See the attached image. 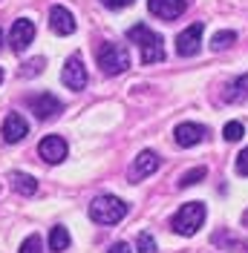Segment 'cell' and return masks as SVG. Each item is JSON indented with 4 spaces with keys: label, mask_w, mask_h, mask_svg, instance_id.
Listing matches in <instances>:
<instances>
[{
    "label": "cell",
    "mask_w": 248,
    "mask_h": 253,
    "mask_svg": "<svg viewBox=\"0 0 248 253\" xmlns=\"http://www.w3.org/2000/svg\"><path fill=\"white\" fill-rule=\"evenodd\" d=\"M202 221H205V205L202 202H187L176 210V216L171 219V227L179 236H193L202 227Z\"/></svg>",
    "instance_id": "cell-3"
},
{
    "label": "cell",
    "mask_w": 248,
    "mask_h": 253,
    "mask_svg": "<svg viewBox=\"0 0 248 253\" xmlns=\"http://www.w3.org/2000/svg\"><path fill=\"white\" fill-rule=\"evenodd\" d=\"M75 26H78L75 17H72V12L66 6H52L49 9V29L55 32V35H72Z\"/></svg>",
    "instance_id": "cell-13"
},
{
    "label": "cell",
    "mask_w": 248,
    "mask_h": 253,
    "mask_svg": "<svg viewBox=\"0 0 248 253\" xmlns=\"http://www.w3.org/2000/svg\"><path fill=\"white\" fill-rule=\"evenodd\" d=\"M0 84H3V69H0Z\"/></svg>",
    "instance_id": "cell-27"
},
{
    "label": "cell",
    "mask_w": 248,
    "mask_h": 253,
    "mask_svg": "<svg viewBox=\"0 0 248 253\" xmlns=\"http://www.w3.org/2000/svg\"><path fill=\"white\" fill-rule=\"evenodd\" d=\"M98 66L104 75H122L130 69V52L122 43H101L98 46Z\"/></svg>",
    "instance_id": "cell-4"
},
{
    "label": "cell",
    "mask_w": 248,
    "mask_h": 253,
    "mask_svg": "<svg viewBox=\"0 0 248 253\" xmlns=\"http://www.w3.org/2000/svg\"><path fill=\"white\" fill-rule=\"evenodd\" d=\"M202 32H205L202 23H190L185 32H179V38H176V52H179L182 58H193V55H199Z\"/></svg>",
    "instance_id": "cell-6"
},
{
    "label": "cell",
    "mask_w": 248,
    "mask_h": 253,
    "mask_svg": "<svg viewBox=\"0 0 248 253\" xmlns=\"http://www.w3.org/2000/svg\"><path fill=\"white\" fill-rule=\"evenodd\" d=\"M44 69V58H35V61L26 63V69H23V75H35V72H41Z\"/></svg>",
    "instance_id": "cell-24"
},
{
    "label": "cell",
    "mask_w": 248,
    "mask_h": 253,
    "mask_svg": "<svg viewBox=\"0 0 248 253\" xmlns=\"http://www.w3.org/2000/svg\"><path fill=\"white\" fill-rule=\"evenodd\" d=\"M110 253H130V245H127V242H116V245L110 248Z\"/></svg>",
    "instance_id": "cell-26"
},
{
    "label": "cell",
    "mask_w": 248,
    "mask_h": 253,
    "mask_svg": "<svg viewBox=\"0 0 248 253\" xmlns=\"http://www.w3.org/2000/svg\"><path fill=\"white\" fill-rule=\"evenodd\" d=\"M222 135H225V141H240L246 135V126L240 124V121H228L225 129H222Z\"/></svg>",
    "instance_id": "cell-19"
},
{
    "label": "cell",
    "mask_w": 248,
    "mask_h": 253,
    "mask_svg": "<svg viewBox=\"0 0 248 253\" xmlns=\"http://www.w3.org/2000/svg\"><path fill=\"white\" fill-rule=\"evenodd\" d=\"M237 173L240 175H248V147L237 156Z\"/></svg>",
    "instance_id": "cell-23"
},
{
    "label": "cell",
    "mask_w": 248,
    "mask_h": 253,
    "mask_svg": "<svg viewBox=\"0 0 248 253\" xmlns=\"http://www.w3.org/2000/svg\"><path fill=\"white\" fill-rule=\"evenodd\" d=\"M234 43H237V32H231V29L217 32V35L211 38V49H214V52H225V49L234 46Z\"/></svg>",
    "instance_id": "cell-18"
},
{
    "label": "cell",
    "mask_w": 248,
    "mask_h": 253,
    "mask_svg": "<svg viewBox=\"0 0 248 253\" xmlns=\"http://www.w3.org/2000/svg\"><path fill=\"white\" fill-rule=\"evenodd\" d=\"M26 135H29V124H26V118H23L20 112H9L6 121H3V141L6 144H17V141H23Z\"/></svg>",
    "instance_id": "cell-10"
},
{
    "label": "cell",
    "mask_w": 248,
    "mask_h": 253,
    "mask_svg": "<svg viewBox=\"0 0 248 253\" xmlns=\"http://www.w3.org/2000/svg\"><path fill=\"white\" fill-rule=\"evenodd\" d=\"M127 216V205L119 196H95L90 205V219L95 224H119Z\"/></svg>",
    "instance_id": "cell-2"
},
{
    "label": "cell",
    "mask_w": 248,
    "mask_h": 253,
    "mask_svg": "<svg viewBox=\"0 0 248 253\" xmlns=\"http://www.w3.org/2000/svg\"><path fill=\"white\" fill-rule=\"evenodd\" d=\"M29 110L35 112V118L38 121H49V118H55L58 112H63V104L55 98L52 92H38V95H32L29 101Z\"/></svg>",
    "instance_id": "cell-5"
},
{
    "label": "cell",
    "mask_w": 248,
    "mask_h": 253,
    "mask_svg": "<svg viewBox=\"0 0 248 253\" xmlns=\"http://www.w3.org/2000/svg\"><path fill=\"white\" fill-rule=\"evenodd\" d=\"M9 184H12V190L20 193V196H35V193H38V181H35L29 173H12L9 175Z\"/></svg>",
    "instance_id": "cell-16"
},
{
    "label": "cell",
    "mask_w": 248,
    "mask_h": 253,
    "mask_svg": "<svg viewBox=\"0 0 248 253\" xmlns=\"http://www.w3.org/2000/svg\"><path fill=\"white\" fill-rule=\"evenodd\" d=\"M32 41H35V23H32L29 17H20L12 23V32H9V46L12 52H26Z\"/></svg>",
    "instance_id": "cell-7"
},
{
    "label": "cell",
    "mask_w": 248,
    "mask_h": 253,
    "mask_svg": "<svg viewBox=\"0 0 248 253\" xmlns=\"http://www.w3.org/2000/svg\"><path fill=\"white\" fill-rule=\"evenodd\" d=\"M127 38L139 46L141 63H159V61H165V41H162V35H156L150 26L136 23V26H130Z\"/></svg>",
    "instance_id": "cell-1"
},
{
    "label": "cell",
    "mask_w": 248,
    "mask_h": 253,
    "mask_svg": "<svg viewBox=\"0 0 248 253\" xmlns=\"http://www.w3.org/2000/svg\"><path fill=\"white\" fill-rule=\"evenodd\" d=\"M61 81L66 89H84L87 86V69H84V61H81V55H72L69 61H66V66H63L61 72Z\"/></svg>",
    "instance_id": "cell-8"
},
{
    "label": "cell",
    "mask_w": 248,
    "mask_h": 253,
    "mask_svg": "<svg viewBox=\"0 0 248 253\" xmlns=\"http://www.w3.org/2000/svg\"><path fill=\"white\" fill-rule=\"evenodd\" d=\"M173 138H176L179 147H196V144H202L208 138V126L190 124V121H187V124H179L173 129Z\"/></svg>",
    "instance_id": "cell-11"
},
{
    "label": "cell",
    "mask_w": 248,
    "mask_h": 253,
    "mask_svg": "<svg viewBox=\"0 0 248 253\" xmlns=\"http://www.w3.org/2000/svg\"><path fill=\"white\" fill-rule=\"evenodd\" d=\"M38 153H41V158L47 164H61L63 158H66V141H63L61 135H47L44 141L38 144Z\"/></svg>",
    "instance_id": "cell-12"
},
{
    "label": "cell",
    "mask_w": 248,
    "mask_h": 253,
    "mask_svg": "<svg viewBox=\"0 0 248 253\" xmlns=\"http://www.w3.org/2000/svg\"><path fill=\"white\" fill-rule=\"evenodd\" d=\"M0 43H3V32H0Z\"/></svg>",
    "instance_id": "cell-28"
},
{
    "label": "cell",
    "mask_w": 248,
    "mask_h": 253,
    "mask_svg": "<svg viewBox=\"0 0 248 253\" xmlns=\"http://www.w3.org/2000/svg\"><path fill=\"white\" fill-rule=\"evenodd\" d=\"M101 3H104L107 9H124V6H130L133 0H101Z\"/></svg>",
    "instance_id": "cell-25"
},
{
    "label": "cell",
    "mask_w": 248,
    "mask_h": 253,
    "mask_svg": "<svg viewBox=\"0 0 248 253\" xmlns=\"http://www.w3.org/2000/svg\"><path fill=\"white\" fill-rule=\"evenodd\" d=\"M222 98H225V104H243V101L248 98V72L243 75V78L231 81V84L225 86Z\"/></svg>",
    "instance_id": "cell-15"
},
{
    "label": "cell",
    "mask_w": 248,
    "mask_h": 253,
    "mask_svg": "<svg viewBox=\"0 0 248 253\" xmlns=\"http://www.w3.org/2000/svg\"><path fill=\"white\" fill-rule=\"evenodd\" d=\"M136 251L139 253H156V239L150 233H139L136 239Z\"/></svg>",
    "instance_id": "cell-22"
},
{
    "label": "cell",
    "mask_w": 248,
    "mask_h": 253,
    "mask_svg": "<svg viewBox=\"0 0 248 253\" xmlns=\"http://www.w3.org/2000/svg\"><path fill=\"white\" fill-rule=\"evenodd\" d=\"M69 230L63 227V224H55L52 227V233H49V251H55V253H63L66 248H69Z\"/></svg>",
    "instance_id": "cell-17"
},
{
    "label": "cell",
    "mask_w": 248,
    "mask_h": 253,
    "mask_svg": "<svg viewBox=\"0 0 248 253\" xmlns=\"http://www.w3.org/2000/svg\"><path fill=\"white\" fill-rule=\"evenodd\" d=\"M159 164H162V158L156 156L153 150H141L133 161V167H130V181H141V178L153 175L159 170Z\"/></svg>",
    "instance_id": "cell-9"
},
{
    "label": "cell",
    "mask_w": 248,
    "mask_h": 253,
    "mask_svg": "<svg viewBox=\"0 0 248 253\" xmlns=\"http://www.w3.org/2000/svg\"><path fill=\"white\" fill-rule=\"evenodd\" d=\"M147 9L162 20H176L187 9V0H147Z\"/></svg>",
    "instance_id": "cell-14"
},
{
    "label": "cell",
    "mask_w": 248,
    "mask_h": 253,
    "mask_svg": "<svg viewBox=\"0 0 248 253\" xmlns=\"http://www.w3.org/2000/svg\"><path fill=\"white\" fill-rule=\"evenodd\" d=\"M20 253H44V242L38 233H32V236L23 239V245H20Z\"/></svg>",
    "instance_id": "cell-21"
},
{
    "label": "cell",
    "mask_w": 248,
    "mask_h": 253,
    "mask_svg": "<svg viewBox=\"0 0 248 253\" xmlns=\"http://www.w3.org/2000/svg\"><path fill=\"white\" fill-rule=\"evenodd\" d=\"M202 178H205V167H193V170H187L182 178H179V187H190V184H199Z\"/></svg>",
    "instance_id": "cell-20"
}]
</instances>
